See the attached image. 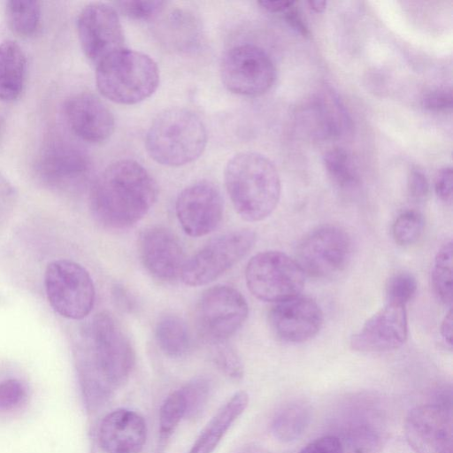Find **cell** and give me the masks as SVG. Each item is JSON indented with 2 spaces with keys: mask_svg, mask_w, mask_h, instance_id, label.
<instances>
[{
  "mask_svg": "<svg viewBox=\"0 0 453 453\" xmlns=\"http://www.w3.org/2000/svg\"><path fill=\"white\" fill-rule=\"evenodd\" d=\"M134 363L129 339L108 312L97 313L85 335L78 369L84 395L100 404L128 378Z\"/></svg>",
  "mask_w": 453,
  "mask_h": 453,
  "instance_id": "cell-1",
  "label": "cell"
},
{
  "mask_svg": "<svg viewBox=\"0 0 453 453\" xmlns=\"http://www.w3.org/2000/svg\"><path fill=\"white\" fill-rule=\"evenodd\" d=\"M157 197V186L138 162L120 159L97 177L90 194L96 220L111 229L128 228L141 220Z\"/></svg>",
  "mask_w": 453,
  "mask_h": 453,
  "instance_id": "cell-2",
  "label": "cell"
},
{
  "mask_svg": "<svg viewBox=\"0 0 453 453\" xmlns=\"http://www.w3.org/2000/svg\"><path fill=\"white\" fill-rule=\"evenodd\" d=\"M224 178L232 203L243 219L263 220L276 208L280 179L266 157L256 152L239 153L226 164Z\"/></svg>",
  "mask_w": 453,
  "mask_h": 453,
  "instance_id": "cell-3",
  "label": "cell"
},
{
  "mask_svg": "<svg viewBox=\"0 0 453 453\" xmlns=\"http://www.w3.org/2000/svg\"><path fill=\"white\" fill-rule=\"evenodd\" d=\"M207 144L203 122L185 108L160 112L150 124L145 138L149 155L158 164L181 166L196 160Z\"/></svg>",
  "mask_w": 453,
  "mask_h": 453,
  "instance_id": "cell-4",
  "label": "cell"
},
{
  "mask_svg": "<svg viewBox=\"0 0 453 453\" xmlns=\"http://www.w3.org/2000/svg\"><path fill=\"white\" fill-rule=\"evenodd\" d=\"M96 66L98 90L116 104L140 103L149 98L159 84V71L156 62L140 51L125 48Z\"/></svg>",
  "mask_w": 453,
  "mask_h": 453,
  "instance_id": "cell-5",
  "label": "cell"
},
{
  "mask_svg": "<svg viewBox=\"0 0 453 453\" xmlns=\"http://www.w3.org/2000/svg\"><path fill=\"white\" fill-rule=\"evenodd\" d=\"M245 280L255 297L275 303L301 295L305 273L296 259L280 251L267 250L248 262Z\"/></svg>",
  "mask_w": 453,
  "mask_h": 453,
  "instance_id": "cell-6",
  "label": "cell"
},
{
  "mask_svg": "<svg viewBox=\"0 0 453 453\" xmlns=\"http://www.w3.org/2000/svg\"><path fill=\"white\" fill-rule=\"evenodd\" d=\"M44 286L53 310L64 318L81 319L95 303V287L88 272L69 259L50 262L45 270Z\"/></svg>",
  "mask_w": 453,
  "mask_h": 453,
  "instance_id": "cell-7",
  "label": "cell"
},
{
  "mask_svg": "<svg viewBox=\"0 0 453 453\" xmlns=\"http://www.w3.org/2000/svg\"><path fill=\"white\" fill-rule=\"evenodd\" d=\"M256 242L249 229L234 230L212 239L186 260L180 277L188 286L206 285L245 257Z\"/></svg>",
  "mask_w": 453,
  "mask_h": 453,
  "instance_id": "cell-8",
  "label": "cell"
},
{
  "mask_svg": "<svg viewBox=\"0 0 453 453\" xmlns=\"http://www.w3.org/2000/svg\"><path fill=\"white\" fill-rule=\"evenodd\" d=\"M249 306L234 288L217 285L208 288L196 308V322L202 336L215 344L226 342L244 324Z\"/></svg>",
  "mask_w": 453,
  "mask_h": 453,
  "instance_id": "cell-9",
  "label": "cell"
},
{
  "mask_svg": "<svg viewBox=\"0 0 453 453\" xmlns=\"http://www.w3.org/2000/svg\"><path fill=\"white\" fill-rule=\"evenodd\" d=\"M220 76L229 91L245 96H257L271 88L276 70L263 49L245 43L235 45L224 54Z\"/></svg>",
  "mask_w": 453,
  "mask_h": 453,
  "instance_id": "cell-10",
  "label": "cell"
},
{
  "mask_svg": "<svg viewBox=\"0 0 453 453\" xmlns=\"http://www.w3.org/2000/svg\"><path fill=\"white\" fill-rule=\"evenodd\" d=\"M351 251L352 243L347 232L326 225L303 238L296 260L305 275L324 279L342 272L349 262Z\"/></svg>",
  "mask_w": 453,
  "mask_h": 453,
  "instance_id": "cell-11",
  "label": "cell"
},
{
  "mask_svg": "<svg viewBox=\"0 0 453 453\" xmlns=\"http://www.w3.org/2000/svg\"><path fill=\"white\" fill-rule=\"evenodd\" d=\"M77 31L85 56L96 65L126 48L119 15L107 4L86 5L78 16Z\"/></svg>",
  "mask_w": 453,
  "mask_h": 453,
  "instance_id": "cell-12",
  "label": "cell"
},
{
  "mask_svg": "<svg viewBox=\"0 0 453 453\" xmlns=\"http://www.w3.org/2000/svg\"><path fill=\"white\" fill-rule=\"evenodd\" d=\"M404 433L416 453H452L451 407L445 403L415 407L406 417Z\"/></svg>",
  "mask_w": 453,
  "mask_h": 453,
  "instance_id": "cell-13",
  "label": "cell"
},
{
  "mask_svg": "<svg viewBox=\"0 0 453 453\" xmlns=\"http://www.w3.org/2000/svg\"><path fill=\"white\" fill-rule=\"evenodd\" d=\"M223 199L219 189L208 180L186 187L178 196L175 212L183 231L192 236L212 232L223 216Z\"/></svg>",
  "mask_w": 453,
  "mask_h": 453,
  "instance_id": "cell-14",
  "label": "cell"
},
{
  "mask_svg": "<svg viewBox=\"0 0 453 453\" xmlns=\"http://www.w3.org/2000/svg\"><path fill=\"white\" fill-rule=\"evenodd\" d=\"M268 319L273 332L279 339L300 343L313 338L319 332L324 315L314 299L298 295L275 303Z\"/></svg>",
  "mask_w": 453,
  "mask_h": 453,
  "instance_id": "cell-15",
  "label": "cell"
},
{
  "mask_svg": "<svg viewBox=\"0 0 453 453\" xmlns=\"http://www.w3.org/2000/svg\"><path fill=\"white\" fill-rule=\"evenodd\" d=\"M405 306L386 303L351 336L350 347L362 353H381L400 348L407 340Z\"/></svg>",
  "mask_w": 453,
  "mask_h": 453,
  "instance_id": "cell-16",
  "label": "cell"
},
{
  "mask_svg": "<svg viewBox=\"0 0 453 453\" xmlns=\"http://www.w3.org/2000/svg\"><path fill=\"white\" fill-rule=\"evenodd\" d=\"M65 116L72 131L91 143L106 141L114 132L115 120L109 108L95 95L82 92L65 103Z\"/></svg>",
  "mask_w": 453,
  "mask_h": 453,
  "instance_id": "cell-17",
  "label": "cell"
},
{
  "mask_svg": "<svg viewBox=\"0 0 453 453\" xmlns=\"http://www.w3.org/2000/svg\"><path fill=\"white\" fill-rule=\"evenodd\" d=\"M143 265L155 278L170 281L180 276L186 262L182 246L169 229L154 226L147 229L140 240Z\"/></svg>",
  "mask_w": 453,
  "mask_h": 453,
  "instance_id": "cell-18",
  "label": "cell"
},
{
  "mask_svg": "<svg viewBox=\"0 0 453 453\" xmlns=\"http://www.w3.org/2000/svg\"><path fill=\"white\" fill-rule=\"evenodd\" d=\"M98 437L106 453H140L146 441V423L134 411L115 410L102 420Z\"/></svg>",
  "mask_w": 453,
  "mask_h": 453,
  "instance_id": "cell-19",
  "label": "cell"
},
{
  "mask_svg": "<svg viewBox=\"0 0 453 453\" xmlns=\"http://www.w3.org/2000/svg\"><path fill=\"white\" fill-rule=\"evenodd\" d=\"M312 132L320 138L342 139L352 134V121L341 98L324 87L310 99L306 112Z\"/></svg>",
  "mask_w": 453,
  "mask_h": 453,
  "instance_id": "cell-20",
  "label": "cell"
},
{
  "mask_svg": "<svg viewBox=\"0 0 453 453\" xmlns=\"http://www.w3.org/2000/svg\"><path fill=\"white\" fill-rule=\"evenodd\" d=\"M248 403L246 392L235 393L210 420L188 453H212Z\"/></svg>",
  "mask_w": 453,
  "mask_h": 453,
  "instance_id": "cell-21",
  "label": "cell"
},
{
  "mask_svg": "<svg viewBox=\"0 0 453 453\" xmlns=\"http://www.w3.org/2000/svg\"><path fill=\"white\" fill-rule=\"evenodd\" d=\"M26 66V56L18 43L13 41L0 43V101H13L20 96Z\"/></svg>",
  "mask_w": 453,
  "mask_h": 453,
  "instance_id": "cell-22",
  "label": "cell"
},
{
  "mask_svg": "<svg viewBox=\"0 0 453 453\" xmlns=\"http://www.w3.org/2000/svg\"><path fill=\"white\" fill-rule=\"evenodd\" d=\"M311 421V408L302 401H296L280 410L272 423L273 435L283 442L298 440Z\"/></svg>",
  "mask_w": 453,
  "mask_h": 453,
  "instance_id": "cell-23",
  "label": "cell"
},
{
  "mask_svg": "<svg viewBox=\"0 0 453 453\" xmlns=\"http://www.w3.org/2000/svg\"><path fill=\"white\" fill-rule=\"evenodd\" d=\"M155 335L158 347L168 357H181L191 348L189 330L178 316L162 317L157 323Z\"/></svg>",
  "mask_w": 453,
  "mask_h": 453,
  "instance_id": "cell-24",
  "label": "cell"
},
{
  "mask_svg": "<svg viewBox=\"0 0 453 453\" xmlns=\"http://www.w3.org/2000/svg\"><path fill=\"white\" fill-rule=\"evenodd\" d=\"M44 165L48 174L62 180L82 175L88 169V162L86 156L76 148L61 146L48 155Z\"/></svg>",
  "mask_w": 453,
  "mask_h": 453,
  "instance_id": "cell-25",
  "label": "cell"
},
{
  "mask_svg": "<svg viewBox=\"0 0 453 453\" xmlns=\"http://www.w3.org/2000/svg\"><path fill=\"white\" fill-rule=\"evenodd\" d=\"M5 13L10 28L19 36L34 35L39 29L41 6L37 1H8Z\"/></svg>",
  "mask_w": 453,
  "mask_h": 453,
  "instance_id": "cell-26",
  "label": "cell"
},
{
  "mask_svg": "<svg viewBox=\"0 0 453 453\" xmlns=\"http://www.w3.org/2000/svg\"><path fill=\"white\" fill-rule=\"evenodd\" d=\"M452 242L444 243L437 251L432 270V286L437 298L445 305L452 303Z\"/></svg>",
  "mask_w": 453,
  "mask_h": 453,
  "instance_id": "cell-27",
  "label": "cell"
},
{
  "mask_svg": "<svg viewBox=\"0 0 453 453\" xmlns=\"http://www.w3.org/2000/svg\"><path fill=\"white\" fill-rule=\"evenodd\" d=\"M324 165L332 180L342 188H351L359 182L357 171L343 149L334 148L324 155Z\"/></svg>",
  "mask_w": 453,
  "mask_h": 453,
  "instance_id": "cell-28",
  "label": "cell"
},
{
  "mask_svg": "<svg viewBox=\"0 0 453 453\" xmlns=\"http://www.w3.org/2000/svg\"><path fill=\"white\" fill-rule=\"evenodd\" d=\"M424 227L425 220L421 213L414 210L405 211L393 223V238L400 246L412 245L421 237Z\"/></svg>",
  "mask_w": 453,
  "mask_h": 453,
  "instance_id": "cell-29",
  "label": "cell"
},
{
  "mask_svg": "<svg viewBox=\"0 0 453 453\" xmlns=\"http://www.w3.org/2000/svg\"><path fill=\"white\" fill-rule=\"evenodd\" d=\"M186 416V403L181 388L167 396L159 413V432L162 440L171 436L180 420Z\"/></svg>",
  "mask_w": 453,
  "mask_h": 453,
  "instance_id": "cell-30",
  "label": "cell"
},
{
  "mask_svg": "<svg viewBox=\"0 0 453 453\" xmlns=\"http://www.w3.org/2000/svg\"><path fill=\"white\" fill-rule=\"evenodd\" d=\"M418 283L410 273L402 272L392 275L386 285V303L406 306L416 294Z\"/></svg>",
  "mask_w": 453,
  "mask_h": 453,
  "instance_id": "cell-31",
  "label": "cell"
},
{
  "mask_svg": "<svg viewBox=\"0 0 453 453\" xmlns=\"http://www.w3.org/2000/svg\"><path fill=\"white\" fill-rule=\"evenodd\" d=\"M186 403L187 418H196L203 411L210 395V384L203 378H197L180 388Z\"/></svg>",
  "mask_w": 453,
  "mask_h": 453,
  "instance_id": "cell-32",
  "label": "cell"
},
{
  "mask_svg": "<svg viewBox=\"0 0 453 453\" xmlns=\"http://www.w3.org/2000/svg\"><path fill=\"white\" fill-rule=\"evenodd\" d=\"M345 443L342 447L347 453H376L380 438L371 427L360 426L350 430Z\"/></svg>",
  "mask_w": 453,
  "mask_h": 453,
  "instance_id": "cell-33",
  "label": "cell"
},
{
  "mask_svg": "<svg viewBox=\"0 0 453 453\" xmlns=\"http://www.w3.org/2000/svg\"><path fill=\"white\" fill-rule=\"evenodd\" d=\"M212 357L218 367L226 375L239 379L242 376V364L235 350L226 342L214 344Z\"/></svg>",
  "mask_w": 453,
  "mask_h": 453,
  "instance_id": "cell-34",
  "label": "cell"
},
{
  "mask_svg": "<svg viewBox=\"0 0 453 453\" xmlns=\"http://www.w3.org/2000/svg\"><path fill=\"white\" fill-rule=\"evenodd\" d=\"M163 1H119V10L134 19H150L159 14L164 8Z\"/></svg>",
  "mask_w": 453,
  "mask_h": 453,
  "instance_id": "cell-35",
  "label": "cell"
},
{
  "mask_svg": "<svg viewBox=\"0 0 453 453\" xmlns=\"http://www.w3.org/2000/svg\"><path fill=\"white\" fill-rule=\"evenodd\" d=\"M27 399V388L17 380L0 381V411L19 407Z\"/></svg>",
  "mask_w": 453,
  "mask_h": 453,
  "instance_id": "cell-36",
  "label": "cell"
},
{
  "mask_svg": "<svg viewBox=\"0 0 453 453\" xmlns=\"http://www.w3.org/2000/svg\"><path fill=\"white\" fill-rule=\"evenodd\" d=\"M407 189L410 198L421 203L426 200L429 195V182L425 173L418 169L412 168L408 176Z\"/></svg>",
  "mask_w": 453,
  "mask_h": 453,
  "instance_id": "cell-37",
  "label": "cell"
},
{
  "mask_svg": "<svg viewBox=\"0 0 453 453\" xmlns=\"http://www.w3.org/2000/svg\"><path fill=\"white\" fill-rule=\"evenodd\" d=\"M422 105L432 111H448L453 105V96L450 88L433 90L422 98Z\"/></svg>",
  "mask_w": 453,
  "mask_h": 453,
  "instance_id": "cell-38",
  "label": "cell"
},
{
  "mask_svg": "<svg viewBox=\"0 0 453 453\" xmlns=\"http://www.w3.org/2000/svg\"><path fill=\"white\" fill-rule=\"evenodd\" d=\"M299 453H343V447L338 437L325 435L308 443Z\"/></svg>",
  "mask_w": 453,
  "mask_h": 453,
  "instance_id": "cell-39",
  "label": "cell"
},
{
  "mask_svg": "<svg viewBox=\"0 0 453 453\" xmlns=\"http://www.w3.org/2000/svg\"><path fill=\"white\" fill-rule=\"evenodd\" d=\"M453 172L451 167L441 169L435 178L434 190L437 197L445 203H452Z\"/></svg>",
  "mask_w": 453,
  "mask_h": 453,
  "instance_id": "cell-40",
  "label": "cell"
},
{
  "mask_svg": "<svg viewBox=\"0 0 453 453\" xmlns=\"http://www.w3.org/2000/svg\"><path fill=\"white\" fill-rule=\"evenodd\" d=\"M294 4L295 2L286 11L283 12L284 19L290 27H292L303 36L307 37L310 35L309 28L301 13L294 6Z\"/></svg>",
  "mask_w": 453,
  "mask_h": 453,
  "instance_id": "cell-41",
  "label": "cell"
},
{
  "mask_svg": "<svg viewBox=\"0 0 453 453\" xmlns=\"http://www.w3.org/2000/svg\"><path fill=\"white\" fill-rule=\"evenodd\" d=\"M113 299L121 310L131 311L134 307V301L128 291L122 286L117 285L112 291Z\"/></svg>",
  "mask_w": 453,
  "mask_h": 453,
  "instance_id": "cell-42",
  "label": "cell"
},
{
  "mask_svg": "<svg viewBox=\"0 0 453 453\" xmlns=\"http://www.w3.org/2000/svg\"><path fill=\"white\" fill-rule=\"evenodd\" d=\"M452 327H453V319H452V310L451 308L449 310L447 314L444 316L442 322L441 324V335L444 342L451 348L452 346Z\"/></svg>",
  "mask_w": 453,
  "mask_h": 453,
  "instance_id": "cell-43",
  "label": "cell"
},
{
  "mask_svg": "<svg viewBox=\"0 0 453 453\" xmlns=\"http://www.w3.org/2000/svg\"><path fill=\"white\" fill-rule=\"evenodd\" d=\"M294 2L291 1H270L264 0L259 1L258 4L265 10L270 12H283L286 11Z\"/></svg>",
  "mask_w": 453,
  "mask_h": 453,
  "instance_id": "cell-44",
  "label": "cell"
},
{
  "mask_svg": "<svg viewBox=\"0 0 453 453\" xmlns=\"http://www.w3.org/2000/svg\"><path fill=\"white\" fill-rule=\"evenodd\" d=\"M310 7L316 12H321L326 9V2L322 0H311L308 2Z\"/></svg>",
  "mask_w": 453,
  "mask_h": 453,
  "instance_id": "cell-45",
  "label": "cell"
}]
</instances>
